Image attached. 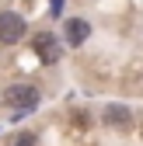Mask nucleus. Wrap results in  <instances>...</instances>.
I'll list each match as a JSON object with an SVG mask.
<instances>
[{
    "label": "nucleus",
    "instance_id": "obj_4",
    "mask_svg": "<svg viewBox=\"0 0 143 146\" xmlns=\"http://www.w3.org/2000/svg\"><path fill=\"white\" fill-rule=\"evenodd\" d=\"M105 125H115V129H126V125L133 122V111L126 104H105V111H101Z\"/></svg>",
    "mask_w": 143,
    "mask_h": 146
},
{
    "label": "nucleus",
    "instance_id": "obj_2",
    "mask_svg": "<svg viewBox=\"0 0 143 146\" xmlns=\"http://www.w3.org/2000/svg\"><path fill=\"white\" fill-rule=\"evenodd\" d=\"M21 35H25V17L14 11H4L0 14V42L14 45V42H21Z\"/></svg>",
    "mask_w": 143,
    "mask_h": 146
},
{
    "label": "nucleus",
    "instance_id": "obj_6",
    "mask_svg": "<svg viewBox=\"0 0 143 146\" xmlns=\"http://www.w3.org/2000/svg\"><path fill=\"white\" fill-rule=\"evenodd\" d=\"M7 146H39V139H35V132H17V136H11Z\"/></svg>",
    "mask_w": 143,
    "mask_h": 146
},
{
    "label": "nucleus",
    "instance_id": "obj_3",
    "mask_svg": "<svg viewBox=\"0 0 143 146\" xmlns=\"http://www.w3.org/2000/svg\"><path fill=\"white\" fill-rule=\"evenodd\" d=\"M35 56H39L42 63H56V59H59V42H56V35H49V31L35 35Z\"/></svg>",
    "mask_w": 143,
    "mask_h": 146
},
{
    "label": "nucleus",
    "instance_id": "obj_1",
    "mask_svg": "<svg viewBox=\"0 0 143 146\" xmlns=\"http://www.w3.org/2000/svg\"><path fill=\"white\" fill-rule=\"evenodd\" d=\"M4 104L14 108V115L31 111V108L39 104V87H35V84H11L4 90Z\"/></svg>",
    "mask_w": 143,
    "mask_h": 146
},
{
    "label": "nucleus",
    "instance_id": "obj_5",
    "mask_svg": "<svg viewBox=\"0 0 143 146\" xmlns=\"http://www.w3.org/2000/svg\"><path fill=\"white\" fill-rule=\"evenodd\" d=\"M87 35H91V25H87V21H80V17L66 21V42H70V45H84Z\"/></svg>",
    "mask_w": 143,
    "mask_h": 146
},
{
    "label": "nucleus",
    "instance_id": "obj_7",
    "mask_svg": "<svg viewBox=\"0 0 143 146\" xmlns=\"http://www.w3.org/2000/svg\"><path fill=\"white\" fill-rule=\"evenodd\" d=\"M59 7H63V0H52V14H59Z\"/></svg>",
    "mask_w": 143,
    "mask_h": 146
}]
</instances>
